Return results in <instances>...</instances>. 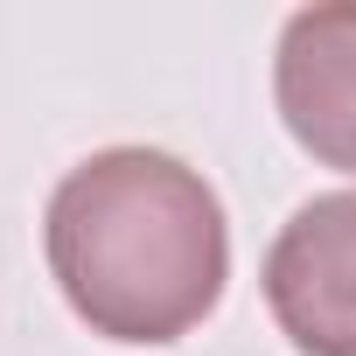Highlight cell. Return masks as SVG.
I'll return each instance as SVG.
<instances>
[{
  "mask_svg": "<svg viewBox=\"0 0 356 356\" xmlns=\"http://www.w3.org/2000/svg\"><path fill=\"white\" fill-rule=\"evenodd\" d=\"M42 252L91 335L175 342L231 280V224L217 189L161 147H105L77 161L49 210Z\"/></svg>",
  "mask_w": 356,
  "mask_h": 356,
  "instance_id": "obj_1",
  "label": "cell"
},
{
  "mask_svg": "<svg viewBox=\"0 0 356 356\" xmlns=\"http://www.w3.org/2000/svg\"><path fill=\"white\" fill-rule=\"evenodd\" d=\"M266 307L300 356H356V189L300 203L266 252Z\"/></svg>",
  "mask_w": 356,
  "mask_h": 356,
  "instance_id": "obj_2",
  "label": "cell"
},
{
  "mask_svg": "<svg viewBox=\"0 0 356 356\" xmlns=\"http://www.w3.org/2000/svg\"><path fill=\"white\" fill-rule=\"evenodd\" d=\"M273 98L286 133L321 168L356 175V0L286 15L273 56Z\"/></svg>",
  "mask_w": 356,
  "mask_h": 356,
  "instance_id": "obj_3",
  "label": "cell"
}]
</instances>
